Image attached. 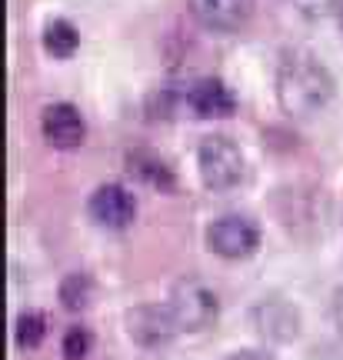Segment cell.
Segmentation results:
<instances>
[{"mask_svg": "<svg viewBox=\"0 0 343 360\" xmlns=\"http://www.w3.org/2000/svg\"><path fill=\"white\" fill-rule=\"evenodd\" d=\"M333 77L310 51H287L277 67V101L283 114L313 117L333 101Z\"/></svg>", "mask_w": 343, "mask_h": 360, "instance_id": "1", "label": "cell"}, {"mask_svg": "<svg viewBox=\"0 0 343 360\" xmlns=\"http://www.w3.org/2000/svg\"><path fill=\"white\" fill-rule=\"evenodd\" d=\"M197 170H200V180H204L207 191L227 193L233 187H240L243 174H247V160H243V150L230 137L214 134V137H204L200 150H197Z\"/></svg>", "mask_w": 343, "mask_h": 360, "instance_id": "2", "label": "cell"}, {"mask_svg": "<svg viewBox=\"0 0 343 360\" xmlns=\"http://www.w3.org/2000/svg\"><path fill=\"white\" fill-rule=\"evenodd\" d=\"M170 310H174V321H177L180 330L187 334H197V330H207L210 323L216 321L220 314V300H216L214 287H207L200 277H187L180 281L174 290H170Z\"/></svg>", "mask_w": 343, "mask_h": 360, "instance_id": "3", "label": "cell"}, {"mask_svg": "<svg viewBox=\"0 0 343 360\" xmlns=\"http://www.w3.org/2000/svg\"><path fill=\"white\" fill-rule=\"evenodd\" d=\"M207 247L224 260H243L257 254L260 247V227L247 214H224L207 227Z\"/></svg>", "mask_w": 343, "mask_h": 360, "instance_id": "4", "label": "cell"}, {"mask_svg": "<svg viewBox=\"0 0 343 360\" xmlns=\"http://www.w3.org/2000/svg\"><path fill=\"white\" fill-rule=\"evenodd\" d=\"M127 334L137 347H164L180 334L170 304H140L127 314Z\"/></svg>", "mask_w": 343, "mask_h": 360, "instance_id": "5", "label": "cell"}, {"mask_svg": "<svg viewBox=\"0 0 343 360\" xmlns=\"http://www.w3.org/2000/svg\"><path fill=\"white\" fill-rule=\"evenodd\" d=\"M87 214L103 231H124V227H130L134 217H137V200H134V193H130L127 187H120V184H101L97 191L90 193Z\"/></svg>", "mask_w": 343, "mask_h": 360, "instance_id": "6", "label": "cell"}, {"mask_svg": "<svg viewBox=\"0 0 343 360\" xmlns=\"http://www.w3.org/2000/svg\"><path fill=\"white\" fill-rule=\"evenodd\" d=\"M40 130H44V141L57 147V150H77L84 137H87V124H84V114L77 110L74 103H51L44 107V117H40Z\"/></svg>", "mask_w": 343, "mask_h": 360, "instance_id": "7", "label": "cell"}, {"mask_svg": "<svg viewBox=\"0 0 343 360\" xmlns=\"http://www.w3.org/2000/svg\"><path fill=\"white\" fill-rule=\"evenodd\" d=\"M193 20L214 34H233L254 17V0H187Z\"/></svg>", "mask_w": 343, "mask_h": 360, "instance_id": "8", "label": "cell"}, {"mask_svg": "<svg viewBox=\"0 0 343 360\" xmlns=\"http://www.w3.org/2000/svg\"><path fill=\"white\" fill-rule=\"evenodd\" d=\"M183 107L193 117H230L237 110V97L224 80L204 77L183 90Z\"/></svg>", "mask_w": 343, "mask_h": 360, "instance_id": "9", "label": "cell"}, {"mask_svg": "<svg viewBox=\"0 0 343 360\" xmlns=\"http://www.w3.org/2000/svg\"><path fill=\"white\" fill-rule=\"evenodd\" d=\"M257 323H260V334L273 337V340H293L300 334V314L283 304V300H267L257 307Z\"/></svg>", "mask_w": 343, "mask_h": 360, "instance_id": "10", "label": "cell"}, {"mask_svg": "<svg viewBox=\"0 0 343 360\" xmlns=\"http://www.w3.org/2000/svg\"><path fill=\"white\" fill-rule=\"evenodd\" d=\"M127 167L134 177H140L143 184H150L157 191H174L177 187V180H174V170L167 167L164 160L157 154H147V150H134L127 157Z\"/></svg>", "mask_w": 343, "mask_h": 360, "instance_id": "11", "label": "cell"}, {"mask_svg": "<svg viewBox=\"0 0 343 360\" xmlns=\"http://www.w3.org/2000/svg\"><path fill=\"white\" fill-rule=\"evenodd\" d=\"M77 47H80V34H77V27L70 20H51L44 27V51L51 57L67 60V57L77 53Z\"/></svg>", "mask_w": 343, "mask_h": 360, "instance_id": "12", "label": "cell"}, {"mask_svg": "<svg viewBox=\"0 0 343 360\" xmlns=\"http://www.w3.org/2000/svg\"><path fill=\"white\" fill-rule=\"evenodd\" d=\"M60 304L64 310L77 314V310H87L90 300H93V277H90L87 270H74V274H67L64 281H60Z\"/></svg>", "mask_w": 343, "mask_h": 360, "instance_id": "13", "label": "cell"}, {"mask_svg": "<svg viewBox=\"0 0 343 360\" xmlns=\"http://www.w3.org/2000/svg\"><path fill=\"white\" fill-rule=\"evenodd\" d=\"M47 337V317L40 310H24L17 321H13V340L20 350H37Z\"/></svg>", "mask_w": 343, "mask_h": 360, "instance_id": "14", "label": "cell"}, {"mask_svg": "<svg viewBox=\"0 0 343 360\" xmlns=\"http://www.w3.org/2000/svg\"><path fill=\"white\" fill-rule=\"evenodd\" d=\"M60 354H64V360H90V354H93V334H90L87 327H70L64 334Z\"/></svg>", "mask_w": 343, "mask_h": 360, "instance_id": "15", "label": "cell"}, {"mask_svg": "<svg viewBox=\"0 0 343 360\" xmlns=\"http://www.w3.org/2000/svg\"><path fill=\"white\" fill-rule=\"evenodd\" d=\"M293 7L310 20H323V17H333L343 11V0H293Z\"/></svg>", "mask_w": 343, "mask_h": 360, "instance_id": "16", "label": "cell"}, {"mask_svg": "<svg viewBox=\"0 0 343 360\" xmlns=\"http://www.w3.org/2000/svg\"><path fill=\"white\" fill-rule=\"evenodd\" d=\"M227 360H273V357L264 354V350H237V354H230Z\"/></svg>", "mask_w": 343, "mask_h": 360, "instance_id": "17", "label": "cell"}, {"mask_svg": "<svg viewBox=\"0 0 343 360\" xmlns=\"http://www.w3.org/2000/svg\"><path fill=\"white\" fill-rule=\"evenodd\" d=\"M333 314H337V327H340V334H343V290H340V297H337V307H333Z\"/></svg>", "mask_w": 343, "mask_h": 360, "instance_id": "18", "label": "cell"}, {"mask_svg": "<svg viewBox=\"0 0 343 360\" xmlns=\"http://www.w3.org/2000/svg\"><path fill=\"white\" fill-rule=\"evenodd\" d=\"M340 24H343V11H340Z\"/></svg>", "mask_w": 343, "mask_h": 360, "instance_id": "19", "label": "cell"}]
</instances>
